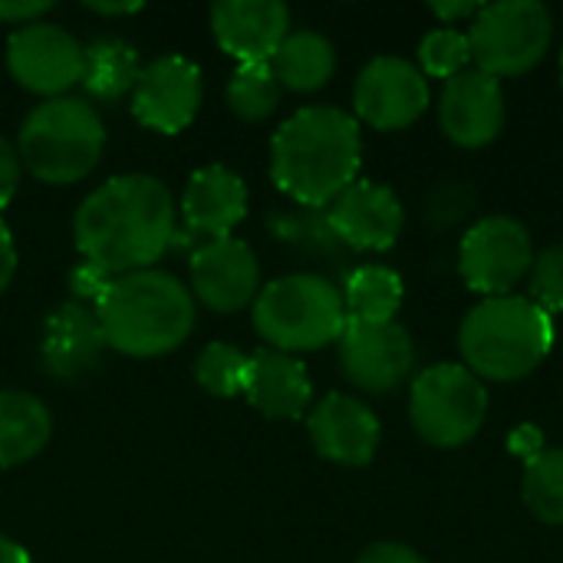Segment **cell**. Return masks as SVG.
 <instances>
[{
	"mask_svg": "<svg viewBox=\"0 0 563 563\" xmlns=\"http://www.w3.org/2000/svg\"><path fill=\"white\" fill-rule=\"evenodd\" d=\"M178 208L168 185L155 175H115L82 198L73 238L82 261L109 277L148 271L175 244Z\"/></svg>",
	"mask_w": 563,
	"mask_h": 563,
	"instance_id": "1",
	"label": "cell"
},
{
	"mask_svg": "<svg viewBox=\"0 0 563 563\" xmlns=\"http://www.w3.org/2000/svg\"><path fill=\"white\" fill-rule=\"evenodd\" d=\"M363 135L356 115L336 106H303L271 142V178L303 208H330L356 181Z\"/></svg>",
	"mask_w": 563,
	"mask_h": 563,
	"instance_id": "2",
	"label": "cell"
},
{
	"mask_svg": "<svg viewBox=\"0 0 563 563\" xmlns=\"http://www.w3.org/2000/svg\"><path fill=\"white\" fill-rule=\"evenodd\" d=\"M92 313L102 327L106 346L135 360L165 356L195 330L191 290L158 267L115 277Z\"/></svg>",
	"mask_w": 563,
	"mask_h": 563,
	"instance_id": "3",
	"label": "cell"
},
{
	"mask_svg": "<svg viewBox=\"0 0 563 563\" xmlns=\"http://www.w3.org/2000/svg\"><path fill=\"white\" fill-rule=\"evenodd\" d=\"M462 360L478 379L515 383L534 373L554 346V317L528 297H485L462 323Z\"/></svg>",
	"mask_w": 563,
	"mask_h": 563,
	"instance_id": "4",
	"label": "cell"
},
{
	"mask_svg": "<svg viewBox=\"0 0 563 563\" xmlns=\"http://www.w3.org/2000/svg\"><path fill=\"white\" fill-rule=\"evenodd\" d=\"M106 152V122L89 99L56 96L40 102L20 125L16 155L46 185L82 181Z\"/></svg>",
	"mask_w": 563,
	"mask_h": 563,
	"instance_id": "5",
	"label": "cell"
},
{
	"mask_svg": "<svg viewBox=\"0 0 563 563\" xmlns=\"http://www.w3.org/2000/svg\"><path fill=\"white\" fill-rule=\"evenodd\" d=\"M343 294L323 274H287L261 287L254 300V330L280 353H310L336 343L346 327Z\"/></svg>",
	"mask_w": 563,
	"mask_h": 563,
	"instance_id": "6",
	"label": "cell"
},
{
	"mask_svg": "<svg viewBox=\"0 0 563 563\" xmlns=\"http://www.w3.org/2000/svg\"><path fill=\"white\" fill-rule=\"evenodd\" d=\"M409 416L416 432L435 449H459L472 442L488 416L485 383L459 363L422 369L409 389Z\"/></svg>",
	"mask_w": 563,
	"mask_h": 563,
	"instance_id": "7",
	"label": "cell"
},
{
	"mask_svg": "<svg viewBox=\"0 0 563 563\" xmlns=\"http://www.w3.org/2000/svg\"><path fill=\"white\" fill-rule=\"evenodd\" d=\"M554 36V23L538 0H498L482 7L468 30L472 59L488 76H521L541 63Z\"/></svg>",
	"mask_w": 563,
	"mask_h": 563,
	"instance_id": "8",
	"label": "cell"
},
{
	"mask_svg": "<svg viewBox=\"0 0 563 563\" xmlns=\"http://www.w3.org/2000/svg\"><path fill=\"white\" fill-rule=\"evenodd\" d=\"M534 244L521 221L508 214H488L462 238L459 271L462 280L485 297H505L521 277L531 274Z\"/></svg>",
	"mask_w": 563,
	"mask_h": 563,
	"instance_id": "9",
	"label": "cell"
},
{
	"mask_svg": "<svg viewBox=\"0 0 563 563\" xmlns=\"http://www.w3.org/2000/svg\"><path fill=\"white\" fill-rule=\"evenodd\" d=\"M7 69L23 89L56 99L82 79V46L66 26L36 20L10 33Z\"/></svg>",
	"mask_w": 563,
	"mask_h": 563,
	"instance_id": "10",
	"label": "cell"
},
{
	"mask_svg": "<svg viewBox=\"0 0 563 563\" xmlns=\"http://www.w3.org/2000/svg\"><path fill=\"white\" fill-rule=\"evenodd\" d=\"M336 343L343 376L363 393H393L409 379L416 366L412 336L396 320H346L343 336Z\"/></svg>",
	"mask_w": 563,
	"mask_h": 563,
	"instance_id": "11",
	"label": "cell"
},
{
	"mask_svg": "<svg viewBox=\"0 0 563 563\" xmlns=\"http://www.w3.org/2000/svg\"><path fill=\"white\" fill-rule=\"evenodd\" d=\"M356 115L379 129L396 132L412 125L429 109V82L419 66L402 56H376L363 66L353 89Z\"/></svg>",
	"mask_w": 563,
	"mask_h": 563,
	"instance_id": "12",
	"label": "cell"
},
{
	"mask_svg": "<svg viewBox=\"0 0 563 563\" xmlns=\"http://www.w3.org/2000/svg\"><path fill=\"white\" fill-rule=\"evenodd\" d=\"M201 96H205L201 69L191 59L168 53L142 66L139 82L132 89V115L145 129L175 135L191 125Z\"/></svg>",
	"mask_w": 563,
	"mask_h": 563,
	"instance_id": "13",
	"label": "cell"
},
{
	"mask_svg": "<svg viewBox=\"0 0 563 563\" xmlns=\"http://www.w3.org/2000/svg\"><path fill=\"white\" fill-rule=\"evenodd\" d=\"M191 297L214 313H238L261 294V264L251 244L238 238H218L191 251L188 257Z\"/></svg>",
	"mask_w": 563,
	"mask_h": 563,
	"instance_id": "14",
	"label": "cell"
},
{
	"mask_svg": "<svg viewBox=\"0 0 563 563\" xmlns=\"http://www.w3.org/2000/svg\"><path fill=\"white\" fill-rule=\"evenodd\" d=\"M247 185L238 172L224 168V165H205L198 168L181 195L178 214L185 221L181 234L185 241L195 247L218 241V238H231V231L244 221L247 214Z\"/></svg>",
	"mask_w": 563,
	"mask_h": 563,
	"instance_id": "15",
	"label": "cell"
},
{
	"mask_svg": "<svg viewBox=\"0 0 563 563\" xmlns=\"http://www.w3.org/2000/svg\"><path fill=\"white\" fill-rule=\"evenodd\" d=\"M327 221L346 251H389L406 224V211L393 188L356 178L327 208Z\"/></svg>",
	"mask_w": 563,
	"mask_h": 563,
	"instance_id": "16",
	"label": "cell"
},
{
	"mask_svg": "<svg viewBox=\"0 0 563 563\" xmlns=\"http://www.w3.org/2000/svg\"><path fill=\"white\" fill-rule=\"evenodd\" d=\"M439 122H442V132L462 148H482L495 142L505 125L501 82L482 73L478 66L445 79V89L439 99Z\"/></svg>",
	"mask_w": 563,
	"mask_h": 563,
	"instance_id": "17",
	"label": "cell"
},
{
	"mask_svg": "<svg viewBox=\"0 0 563 563\" xmlns=\"http://www.w3.org/2000/svg\"><path fill=\"white\" fill-rule=\"evenodd\" d=\"M307 432L320 459L346 465V468L369 465L379 449L376 412L366 402L343 396V393H330L310 409Z\"/></svg>",
	"mask_w": 563,
	"mask_h": 563,
	"instance_id": "18",
	"label": "cell"
},
{
	"mask_svg": "<svg viewBox=\"0 0 563 563\" xmlns=\"http://www.w3.org/2000/svg\"><path fill=\"white\" fill-rule=\"evenodd\" d=\"M211 33L238 63H271L290 33V10L280 0H218Z\"/></svg>",
	"mask_w": 563,
	"mask_h": 563,
	"instance_id": "19",
	"label": "cell"
},
{
	"mask_svg": "<svg viewBox=\"0 0 563 563\" xmlns=\"http://www.w3.org/2000/svg\"><path fill=\"white\" fill-rule=\"evenodd\" d=\"M102 350H106V336L92 307L66 300L46 317L40 336V366L49 379L59 383L86 379L99 366Z\"/></svg>",
	"mask_w": 563,
	"mask_h": 563,
	"instance_id": "20",
	"label": "cell"
},
{
	"mask_svg": "<svg viewBox=\"0 0 563 563\" xmlns=\"http://www.w3.org/2000/svg\"><path fill=\"white\" fill-rule=\"evenodd\" d=\"M241 396L267 419H303L313 399L307 366L280 350H257L247 356Z\"/></svg>",
	"mask_w": 563,
	"mask_h": 563,
	"instance_id": "21",
	"label": "cell"
},
{
	"mask_svg": "<svg viewBox=\"0 0 563 563\" xmlns=\"http://www.w3.org/2000/svg\"><path fill=\"white\" fill-rule=\"evenodd\" d=\"M53 439V412L43 399L0 389V468H16L36 459Z\"/></svg>",
	"mask_w": 563,
	"mask_h": 563,
	"instance_id": "22",
	"label": "cell"
},
{
	"mask_svg": "<svg viewBox=\"0 0 563 563\" xmlns=\"http://www.w3.org/2000/svg\"><path fill=\"white\" fill-rule=\"evenodd\" d=\"M139 73H142L139 53L122 36H96L92 43L82 46L79 86L99 102H115L129 96L139 82Z\"/></svg>",
	"mask_w": 563,
	"mask_h": 563,
	"instance_id": "23",
	"label": "cell"
},
{
	"mask_svg": "<svg viewBox=\"0 0 563 563\" xmlns=\"http://www.w3.org/2000/svg\"><path fill=\"white\" fill-rule=\"evenodd\" d=\"M271 69L284 89L294 92H313L327 86V79L336 69V49L333 43L317 30H290L280 49L271 59Z\"/></svg>",
	"mask_w": 563,
	"mask_h": 563,
	"instance_id": "24",
	"label": "cell"
},
{
	"mask_svg": "<svg viewBox=\"0 0 563 563\" xmlns=\"http://www.w3.org/2000/svg\"><path fill=\"white\" fill-rule=\"evenodd\" d=\"M343 307L350 320L386 323L402 307V277L383 264H363L346 274L343 284Z\"/></svg>",
	"mask_w": 563,
	"mask_h": 563,
	"instance_id": "25",
	"label": "cell"
},
{
	"mask_svg": "<svg viewBox=\"0 0 563 563\" xmlns=\"http://www.w3.org/2000/svg\"><path fill=\"white\" fill-rule=\"evenodd\" d=\"M271 234L287 244L290 251L303 254V257H323V261H340L343 257V241L336 238V231L327 221V208H274L267 218Z\"/></svg>",
	"mask_w": 563,
	"mask_h": 563,
	"instance_id": "26",
	"label": "cell"
},
{
	"mask_svg": "<svg viewBox=\"0 0 563 563\" xmlns=\"http://www.w3.org/2000/svg\"><path fill=\"white\" fill-rule=\"evenodd\" d=\"M280 92L284 86L277 82L271 63H238L224 89L231 112L244 122H264L267 115H274V109L280 106Z\"/></svg>",
	"mask_w": 563,
	"mask_h": 563,
	"instance_id": "27",
	"label": "cell"
},
{
	"mask_svg": "<svg viewBox=\"0 0 563 563\" xmlns=\"http://www.w3.org/2000/svg\"><path fill=\"white\" fill-rule=\"evenodd\" d=\"M525 505L544 525H563V449H544L525 472Z\"/></svg>",
	"mask_w": 563,
	"mask_h": 563,
	"instance_id": "28",
	"label": "cell"
},
{
	"mask_svg": "<svg viewBox=\"0 0 563 563\" xmlns=\"http://www.w3.org/2000/svg\"><path fill=\"white\" fill-rule=\"evenodd\" d=\"M244 373H247V353H241L231 343H208L198 360H195V379L205 393L218 399L241 396L244 389Z\"/></svg>",
	"mask_w": 563,
	"mask_h": 563,
	"instance_id": "29",
	"label": "cell"
},
{
	"mask_svg": "<svg viewBox=\"0 0 563 563\" xmlns=\"http://www.w3.org/2000/svg\"><path fill=\"white\" fill-rule=\"evenodd\" d=\"M419 63H422V76H439V79H452L459 73L468 69L472 63V43L468 33L455 30V26H439L429 30L419 43Z\"/></svg>",
	"mask_w": 563,
	"mask_h": 563,
	"instance_id": "30",
	"label": "cell"
},
{
	"mask_svg": "<svg viewBox=\"0 0 563 563\" xmlns=\"http://www.w3.org/2000/svg\"><path fill=\"white\" fill-rule=\"evenodd\" d=\"M528 277H531L528 300L538 303L548 317L563 313V241L551 244L541 254H534V264H531Z\"/></svg>",
	"mask_w": 563,
	"mask_h": 563,
	"instance_id": "31",
	"label": "cell"
},
{
	"mask_svg": "<svg viewBox=\"0 0 563 563\" xmlns=\"http://www.w3.org/2000/svg\"><path fill=\"white\" fill-rule=\"evenodd\" d=\"M115 277H109L106 271H99L96 264H89V261H82V264H76L73 271H69V290H73V300L76 303H82V307H96L99 303V297L109 290V284H112Z\"/></svg>",
	"mask_w": 563,
	"mask_h": 563,
	"instance_id": "32",
	"label": "cell"
},
{
	"mask_svg": "<svg viewBox=\"0 0 563 563\" xmlns=\"http://www.w3.org/2000/svg\"><path fill=\"white\" fill-rule=\"evenodd\" d=\"M20 175H23V162L16 155V145L7 142L0 135V211L10 205V198L16 195V185H20Z\"/></svg>",
	"mask_w": 563,
	"mask_h": 563,
	"instance_id": "33",
	"label": "cell"
},
{
	"mask_svg": "<svg viewBox=\"0 0 563 563\" xmlns=\"http://www.w3.org/2000/svg\"><path fill=\"white\" fill-rule=\"evenodd\" d=\"M49 10H53V3H46V0H0V23L26 26V23L43 20Z\"/></svg>",
	"mask_w": 563,
	"mask_h": 563,
	"instance_id": "34",
	"label": "cell"
},
{
	"mask_svg": "<svg viewBox=\"0 0 563 563\" xmlns=\"http://www.w3.org/2000/svg\"><path fill=\"white\" fill-rule=\"evenodd\" d=\"M356 563H426V558H422V554H416V551H412V548H406V544L383 541V544L366 548Z\"/></svg>",
	"mask_w": 563,
	"mask_h": 563,
	"instance_id": "35",
	"label": "cell"
},
{
	"mask_svg": "<svg viewBox=\"0 0 563 563\" xmlns=\"http://www.w3.org/2000/svg\"><path fill=\"white\" fill-rule=\"evenodd\" d=\"M508 445H511V452L518 455V459H525L528 465L544 452V432L541 429H534V426H521L511 439H508Z\"/></svg>",
	"mask_w": 563,
	"mask_h": 563,
	"instance_id": "36",
	"label": "cell"
},
{
	"mask_svg": "<svg viewBox=\"0 0 563 563\" xmlns=\"http://www.w3.org/2000/svg\"><path fill=\"white\" fill-rule=\"evenodd\" d=\"M13 274H16V247H13L10 228H7L3 218H0V294L10 287Z\"/></svg>",
	"mask_w": 563,
	"mask_h": 563,
	"instance_id": "37",
	"label": "cell"
},
{
	"mask_svg": "<svg viewBox=\"0 0 563 563\" xmlns=\"http://www.w3.org/2000/svg\"><path fill=\"white\" fill-rule=\"evenodd\" d=\"M429 10L445 23L452 26L455 20H465V16H478L482 13V3H472V0H455V3H429Z\"/></svg>",
	"mask_w": 563,
	"mask_h": 563,
	"instance_id": "38",
	"label": "cell"
},
{
	"mask_svg": "<svg viewBox=\"0 0 563 563\" xmlns=\"http://www.w3.org/2000/svg\"><path fill=\"white\" fill-rule=\"evenodd\" d=\"M86 10H92V13H99V16H122V13H135V10H142V3H135V0H125V3H86Z\"/></svg>",
	"mask_w": 563,
	"mask_h": 563,
	"instance_id": "39",
	"label": "cell"
},
{
	"mask_svg": "<svg viewBox=\"0 0 563 563\" xmlns=\"http://www.w3.org/2000/svg\"><path fill=\"white\" fill-rule=\"evenodd\" d=\"M0 563H30V554H26V548H20L16 541L0 534Z\"/></svg>",
	"mask_w": 563,
	"mask_h": 563,
	"instance_id": "40",
	"label": "cell"
},
{
	"mask_svg": "<svg viewBox=\"0 0 563 563\" xmlns=\"http://www.w3.org/2000/svg\"><path fill=\"white\" fill-rule=\"evenodd\" d=\"M561 82H563V53H561Z\"/></svg>",
	"mask_w": 563,
	"mask_h": 563,
	"instance_id": "41",
	"label": "cell"
}]
</instances>
